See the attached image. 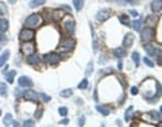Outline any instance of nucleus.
Segmentation results:
<instances>
[{
  "instance_id": "obj_1",
  "label": "nucleus",
  "mask_w": 162,
  "mask_h": 127,
  "mask_svg": "<svg viewBox=\"0 0 162 127\" xmlns=\"http://www.w3.org/2000/svg\"><path fill=\"white\" fill-rule=\"evenodd\" d=\"M42 22H43V19L39 14H31V15L26 19V27L34 30V28H38L39 26L42 24Z\"/></svg>"
},
{
  "instance_id": "obj_2",
  "label": "nucleus",
  "mask_w": 162,
  "mask_h": 127,
  "mask_svg": "<svg viewBox=\"0 0 162 127\" xmlns=\"http://www.w3.org/2000/svg\"><path fill=\"white\" fill-rule=\"evenodd\" d=\"M154 35H155V31L153 27H146L143 28V30H141V39L142 42H151L153 39H154Z\"/></svg>"
},
{
  "instance_id": "obj_3",
  "label": "nucleus",
  "mask_w": 162,
  "mask_h": 127,
  "mask_svg": "<svg viewBox=\"0 0 162 127\" xmlns=\"http://www.w3.org/2000/svg\"><path fill=\"white\" fill-rule=\"evenodd\" d=\"M34 37H35V34H34V30H33V28H28V27L23 28V30L19 33V39H20L22 42L31 41Z\"/></svg>"
},
{
  "instance_id": "obj_4",
  "label": "nucleus",
  "mask_w": 162,
  "mask_h": 127,
  "mask_svg": "<svg viewBox=\"0 0 162 127\" xmlns=\"http://www.w3.org/2000/svg\"><path fill=\"white\" fill-rule=\"evenodd\" d=\"M34 50H35V45H34L31 41L24 42L22 46H20V51H22V54H24L26 57L30 56V54H33Z\"/></svg>"
},
{
  "instance_id": "obj_5",
  "label": "nucleus",
  "mask_w": 162,
  "mask_h": 127,
  "mask_svg": "<svg viewBox=\"0 0 162 127\" xmlns=\"http://www.w3.org/2000/svg\"><path fill=\"white\" fill-rule=\"evenodd\" d=\"M74 46H76V41H74L73 38H66V39H63V41L60 43V49H61L62 51H69V50H72Z\"/></svg>"
},
{
  "instance_id": "obj_6",
  "label": "nucleus",
  "mask_w": 162,
  "mask_h": 127,
  "mask_svg": "<svg viewBox=\"0 0 162 127\" xmlns=\"http://www.w3.org/2000/svg\"><path fill=\"white\" fill-rule=\"evenodd\" d=\"M62 26H63V30H65L69 35H70V34H73L74 30H76V23H74V21L70 18V16H68V18H66V21L63 22Z\"/></svg>"
},
{
  "instance_id": "obj_7",
  "label": "nucleus",
  "mask_w": 162,
  "mask_h": 127,
  "mask_svg": "<svg viewBox=\"0 0 162 127\" xmlns=\"http://www.w3.org/2000/svg\"><path fill=\"white\" fill-rule=\"evenodd\" d=\"M23 97H24L27 102H33V103H37L39 99V95L35 91H33V89H28V91H24V93H23Z\"/></svg>"
},
{
  "instance_id": "obj_8",
  "label": "nucleus",
  "mask_w": 162,
  "mask_h": 127,
  "mask_svg": "<svg viewBox=\"0 0 162 127\" xmlns=\"http://www.w3.org/2000/svg\"><path fill=\"white\" fill-rule=\"evenodd\" d=\"M60 60H61V57H60V54H57V53H49V54H46V57H45V61L47 65H56V63L60 62Z\"/></svg>"
},
{
  "instance_id": "obj_9",
  "label": "nucleus",
  "mask_w": 162,
  "mask_h": 127,
  "mask_svg": "<svg viewBox=\"0 0 162 127\" xmlns=\"http://www.w3.org/2000/svg\"><path fill=\"white\" fill-rule=\"evenodd\" d=\"M144 50H146V53L151 57H160L162 54L160 49H158L157 46H153V45H146L144 46Z\"/></svg>"
},
{
  "instance_id": "obj_10",
  "label": "nucleus",
  "mask_w": 162,
  "mask_h": 127,
  "mask_svg": "<svg viewBox=\"0 0 162 127\" xmlns=\"http://www.w3.org/2000/svg\"><path fill=\"white\" fill-rule=\"evenodd\" d=\"M109 16H111V10H108V8H104V10H100L99 12H97L96 19L99 22H105L107 19H109Z\"/></svg>"
},
{
  "instance_id": "obj_11",
  "label": "nucleus",
  "mask_w": 162,
  "mask_h": 127,
  "mask_svg": "<svg viewBox=\"0 0 162 127\" xmlns=\"http://www.w3.org/2000/svg\"><path fill=\"white\" fill-rule=\"evenodd\" d=\"M18 84H19V86H22V88H27V86L31 88V86H33V80L27 76H20L18 80Z\"/></svg>"
},
{
  "instance_id": "obj_12",
  "label": "nucleus",
  "mask_w": 162,
  "mask_h": 127,
  "mask_svg": "<svg viewBox=\"0 0 162 127\" xmlns=\"http://www.w3.org/2000/svg\"><path fill=\"white\" fill-rule=\"evenodd\" d=\"M26 61H27L28 65H38V63L40 62V56L39 54H30V56H27V58H26Z\"/></svg>"
},
{
  "instance_id": "obj_13",
  "label": "nucleus",
  "mask_w": 162,
  "mask_h": 127,
  "mask_svg": "<svg viewBox=\"0 0 162 127\" xmlns=\"http://www.w3.org/2000/svg\"><path fill=\"white\" fill-rule=\"evenodd\" d=\"M132 42H134V35H132L131 33L126 34V35H124V39H123V46L124 47H130V46L132 45Z\"/></svg>"
},
{
  "instance_id": "obj_14",
  "label": "nucleus",
  "mask_w": 162,
  "mask_h": 127,
  "mask_svg": "<svg viewBox=\"0 0 162 127\" xmlns=\"http://www.w3.org/2000/svg\"><path fill=\"white\" fill-rule=\"evenodd\" d=\"M162 10V0H154L151 3V11L153 12H160Z\"/></svg>"
},
{
  "instance_id": "obj_15",
  "label": "nucleus",
  "mask_w": 162,
  "mask_h": 127,
  "mask_svg": "<svg viewBox=\"0 0 162 127\" xmlns=\"http://www.w3.org/2000/svg\"><path fill=\"white\" fill-rule=\"evenodd\" d=\"M8 57H10V51L4 50L2 53V56H0V66H4L5 65V62L8 61Z\"/></svg>"
},
{
  "instance_id": "obj_16",
  "label": "nucleus",
  "mask_w": 162,
  "mask_h": 127,
  "mask_svg": "<svg viewBox=\"0 0 162 127\" xmlns=\"http://www.w3.org/2000/svg\"><path fill=\"white\" fill-rule=\"evenodd\" d=\"M112 53H114V56L118 57V58H123L124 54H126V50H124V47H116V49H114Z\"/></svg>"
},
{
  "instance_id": "obj_17",
  "label": "nucleus",
  "mask_w": 162,
  "mask_h": 127,
  "mask_svg": "<svg viewBox=\"0 0 162 127\" xmlns=\"http://www.w3.org/2000/svg\"><path fill=\"white\" fill-rule=\"evenodd\" d=\"M51 18H53V21L60 22L61 19L63 18V12H62L61 10H56V11H53V15H51Z\"/></svg>"
},
{
  "instance_id": "obj_18",
  "label": "nucleus",
  "mask_w": 162,
  "mask_h": 127,
  "mask_svg": "<svg viewBox=\"0 0 162 127\" xmlns=\"http://www.w3.org/2000/svg\"><path fill=\"white\" fill-rule=\"evenodd\" d=\"M96 109L100 112L101 115H103V116H107V115H109V112H111L109 111V108H107L105 106H97Z\"/></svg>"
},
{
  "instance_id": "obj_19",
  "label": "nucleus",
  "mask_w": 162,
  "mask_h": 127,
  "mask_svg": "<svg viewBox=\"0 0 162 127\" xmlns=\"http://www.w3.org/2000/svg\"><path fill=\"white\" fill-rule=\"evenodd\" d=\"M5 74V80H7V83H14V77L16 76V72L15 70H11V72H7V73H4Z\"/></svg>"
},
{
  "instance_id": "obj_20",
  "label": "nucleus",
  "mask_w": 162,
  "mask_h": 127,
  "mask_svg": "<svg viewBox=\"0 0 162 127\" xmlns=\"http://www.w3.org/2000/svg\"><path fill=\"white\" fill-rule=\"evenodd\" d=\"M8 24H10V23H8L7 19H0V31L5 33V31L8 30Z\"/></svg>"
},
{
  "instance_id": "obj_21",
  "label": "nucleus",
  "mask_w": 162,
  "mask_h": 127,
  "mask_svg": "<svg viewBox=\"0 0 162 127\" xmlns=\"http://www.w3.org/2000/svg\"><path fill=\"white\" fill-rule=\"evenodd\" d=\"M46 3V0H31L30 2V8H37V7H39V5H42V4H45Z\"/></svg>"
},
{
  "instance_id": "obj_22",
  "label": "nucleus",
  "mask_w": 162,
  "mask_h": 127,
  "mask_svg": "<svg viewBox=\"0 0 162 127\" xmlns=\"http://www.w3.org/2000/svg\"><path fill=\"white\" fill-rule=\"evenodd\" d=\"M7 95H8V88L5 85V83H0V96L7 97Z\"/></svg>"
},
{
  "instance_id": "obj_23",
  "label": "nucleus",
  "mask_w": 162,
  "mask_h": 127,
  "mask_svg": "<svg viewBox=\"0 0 162 127\" xmlns=\"http://www.w3.org/2000/svg\"><path fill=\"white\" fill-rule=\"evenodd\" d=\"M73 4H74V8H76V11H80L83 10L84 7V0H73Z\"/></svg>"
},
{
  "instance_id": "obj_24",
  "label": "nucleus",
  "mask_w": 162,
  "mask_h": 127,
  "mask_svg": "<svg viewBox=\"0 0 162 127\" xmlns=\"http://www.w3.org/2000/svg\"><path fill=\"white\" fill-rule=\"evenodd\" d=\"M131 27L134 28L135 31H141L142 30V21H134L131 23Z\"/></svg>"
},
{
  "instance_id": "obj_25",
  "label": "nucleus",
  "mask_w": 162,
  "mask_h": 127,
  "mask_svg": "<svg viewBox=\"0 0 162 127\" xmlns=\"http://www.w3.org/2000/svg\"><path fill=\"white\" fill-rule=\"evenodd\" d=\"M72 95H73V91H72V89H63V91L60 92L61 97H70Z\"/></svg>"
},
{
  "instance_id": "obj_26",
  "label": "nucleus",
  "mask_w": 162,
  "mask_h": 127,
  "mask_svg": "<svg viewBox=\"0 0 162 127\" xmlns=\"http://www.w3.org/2000/svg\"><path fill=\"white\" fill-rule=\"evenodd\" d=\"M11 122H12V116H11V114H7L3 123H4V126H11Z\"/></svg>"
},
{
  "instance_id": "obj_27",
  "label": "nucleus",
  "mask_w": 162,
  "mask_h": 127,
  "mask_svg": "<svg viewBox=\"0 0 162 127\" xmlns=\"http://www.w3.org/2000/svg\"><path fill=\"white\" fill-rule=\"evenodd\" d=\"M132 61H134L135 66H139V54H138V51L132 53Z\"/></svg>"
},
{
  "instance_id": "obj_28",
  "label": "nucleus",
  "mask_w": 162,
  "mask_h": 127,
  "mask_svg": "<svg viewBox=\"0 0 162 127\" xmlns=\"http://www.w3.org/2000/svg\"><path fill=\"white\" fill-rule=\"evenodd\" d=\"M92 70H93V62H89L88 63V66H86V70H85V74H86V76H89V74H91L92 73Z\"/></svg>"
},
{
  "instance_id": "obj_29",
  "label": "nucleus",
  "mask_w": 162,
  "mask_h": 127,
  "mask_svg": "<svg viewBox=\"0 0 162 127\" xmlns=\"http://www.w3.org/2000/svg\"><path fill=\"white\" fill-rule=\"evenodd\" d=\"M150 115H151L154 119H157V120H161V116H162L161 112H157V111H151L150 112Z\"/></svg>"
},
{
  "instance_id": "obj_30",
  "label": "nucleus",
  "mask_w": 162,
  "mask_h": 127,
  "mask_svg": "<svg viewBox=\"0 0 162 127\" xmlns=\"http://www.w3.org/2000/svg\"><path fill=\"white\" fill-rule=\"evenodd\" d=\"M58 112L61 116H66V115H68V108H66V107H60Z\"/></svg>"
},
{
  "instance_id": "obj_31",
  "label": "nucleus",
  "mask_w": 162,
  "mask_h": 127,
  "mask_svg": "<svg viewBox=\"0 0 162 127\" xmlns=\"http://www.w3.org/2000/svg\"><path fill=\"white\" fill-rule=\"evenodd\" d=\"M143 62L146 63V65L149 66V68H154V62H153L150 58H146V57H144V58H143Z\"/></svg>"
},
{
  "instance_id": "obj_32",
  "label": "nucleus",
  "mask_w": 162,
  "mask_h": 127,
  "mask_svg": "<svg viewBox=\"0 0 162 127\" xmlns=\"http://www.w3.org/2000/svg\"><path fill=\"white\" fill-rule=\"evenodd\" d=\"M119 21H120L122 23H123V24H127V26L130 24V21H128V18H127V16L120 15V16H119Z\"/></svg>"
},
{
  "instance_id": "obj_33",
  "label": "nucleus",
  "mask_w": 162,
  "mask_h": 127,
  "mask_svg": "<svg viewBox=\"0 0 162 127\" xmlns=\"http://www.w3.org/2000/svg\"><path fill=\"white\" fill-rule=\"evenodd\" d=\"M86 86H88V80H86V79H84L83 81H81L80 84H79V88H80V89H85Z\"/></svg>"
},
{
  "instance_id": "obj_34",
  "label": "nucleus",
  "mask_w": 162,
  "mask_h": 127,
  "mask_svg": "<svg viewBox=\"0 0 162 127\" xmlns=\"http://www.w3.org/2000/svg\"><path fill=\"white\" fill-rule=\"evenodd\" d=\"M39 97L43 100V102H46V103L50 102V99H51V97H50V96H47L46 93H39Z\"/></svg>"
},
{
  "instance_id": "obj_35",
  "label": "nucleus",
  "mask_w": 162,
  "mask_h": 127,
  "mask_svg": "<svg viewBox=\"0 0 162 127\" xmlns=\"http://www.w3.org/2000/svg\"><path fill=\"white\" fill-rule=\"evenodd\" d=\"M5 12H7V8H5V5L3 4V3H0V16L5 15Z\"/></svg>"
},
{
  "instance_id": "obj_36",
  "label": "nucleus",
  "mask_w": 162,
  "mask_h": 127,
  "mask_svg": "<svg viewBox=\"0 0 162 127\" xmlns=\"http://www.w3.org/2000/svg\"><path fill=\"white\" fill-rule=\"evenodd\" d=\"M131 109H132V108H131V107H130V108L126 111V115H124V119H126L127 122H128V120H130V115H131Z\"/></svg>"
},
{
  "instance_id": "obj_37",
  "label": "nucleus",
  "mask_w": 162,
  "mask_h": 127,
  "mask_svg": "<svg viewBox=\"0 0 162 127\" xmlns=\"http://www.w3.org/2000/svg\"><path fill=\"white\" fill-rule=\"evenodd\" d=\"M23 126H26V127H33V126H35V123H34L33 122V120H26V122L24 123H23Z\"/></svg>"
},
{
  "instance_id": "obj_38",
  "label": "nucleus",
  "mask_w": 162,
  "mask_h": 127,
  "mask_svg": "<svg viewBox=\"0 0 162 127\" xmlns=\"http://www.w3.org/2000/svg\"><path fill=\"white\" fill-rule=\"evenodd\" d=\"M40 116H42V109H38V111L35 112V118L37 119H40Z\"/></svg>"
},
{
  "instance_id": "obj_39",
  "label": "nucleus",
  "mask_w": 162,
  "mask_h": 127,
  "mask_svg": "<svg viewBox=\"0 0 162 127\" xmlns=\"http://www.w3.org/2000/svg\"><path fill=\"white\" fill-rule=\"evenodd\" d=\"M138 92H139V91H138L137 86H132V88H131V95H138Z\"/></svg>"
},
{
  "instance_id": "obj_40",
  "label": "nucleus",
  "mask_w": 162,
  "mask_h": 127,
  "mask_svg": "<svg viewBox=\"0 0 162 127\" xmlns=\"http://www.w3.org/2000/svg\"><path fill=\"white\" fill-rule=\"evenodd\" d=\"M5 41H7V38H5L4 33H2L0 34V42H5Z\"/></svg>"
},
{
  "instance_id": "obj_41",
  "label": "nucleus",
  "mask_w": 162,
  "mask_h": 127,
  "mask_svg": "<svg viewBox=\"0 0 162 127\" xmlns=\"http://www.w3.org/2000/svg\"><path fill=\"white\" fill-rule=\"evenodd\" d=\"M68 123H69V120L65 118V119H62V120L60 122V125H63V126H65V125H68Z\"/></svg>"
},
{
  "instance_id": "obj_42",
  "label": "nucleus",
  "mask_w": 162,
  "mask_h": 127,
  "mask_svg": "<svg viewBox=\"0 0 162 127\" xmlns=\"http://www.w3.org/2000/svg\"><path fill=\"white\" fill-rule=\"evenodd\" d=\"M105 61H107L105 56H101V57H100V60H99V62H100V63H103V62H105Z\"/></svg>"
},
{
  "instance_id": "obj_43",
  "label": "nucleus",
  "mask_w": 162,
  "mask_h": 127,
  "mask_svg": "<svg viewBox=\"0 0 162 127\" xmlns=\"http://www.w3.org/2000/svg\"><path fill=\"white\" fill-rule=\"evenodd\" d=\"M130 14H131L132 16H138V15H139V14H138L137 11H134V10H130Z\"/></svg>"
},
{
  "instance_id": "obj_44",
  "label": "nucleus",
  "mask_w": 162,
  "mask_h": 127,
  "mask_svg": "<svg viewBox=\"0 0 162 127\" xmlns=\"http://www.w3.org/2000/svg\"><path fill=\"white\" fill-rule=\"evenodd\" d=\"M61 8H62V10H66V11H68V12H70V7H68V5H62V7H61Z\"/></svg>"
},
{
  "instance_id": "obj_45",
  "label": "nucleus",
  "mask_w": 162,
  "mask_h": 127,
  "mask_svg": "<svg viewBox=\"0 0 162 127\" xmlns=\"http://www.w3.org/2000/svg\"><path fill=\"white\" fill-rule=\"evenodd\" d=\"M84 122H85V119H84V118H80V120H79V126H84Z\"/></svg>"
},
{
  "instance_id": "obj_46",
  "label": "nucleus",
  "mask_w": 162,
  "mask_h": 127,
  "mask_svg": "<svg viewBox=\"0 0 162 127\" xmlns=\"http://www.w3.org/2000/svg\"><path fill=\"white\" fill-rule=\"evenodd\" d=\"M11 126H20V125H19V122H16V120H12V122H11Z\"/></svg>"
},
{
  "instance_id": "obj_47",
  "label": "nucleus",
  "mask_w": 162,
  "mask_h": 127,
  "mask_svg": "<svg viewBox=\"0 0 162 127\" xmlns=\"http://www.w3.org/2000/svg\"><path fill=\"white\" fill-rule=\"evenodd\" d=\"M7 72H8V66H7V65H5V68H4V69H3V73H7Z\"/></svg>"
},
{
  "instance_id": "obj_48",
  "label": "nucleus",
  "mask_w": 162,
  "mask_h": 127,
  "mask_svg": "<svg viewBox=\"0 0 162 127\" xmlns=\"http://www.w3.org/2000/svg\"><path fill=\"white\" fill-rule=\"evenodd\" d=\"M8 2H10V3H11V4H15V3H16V2H18V0H8Z\"/></svg>"
},
{
  "instance_id": "obj_49",
  "label": "nucleus",
  "mask_w": 162,
  "mask_h": 127,
  "mask_svg": "<svg viewBox=\"0 0 162 127\" xmlns=\"http://www.w3.org/2000/svg\"><path fill=\"white\" fill-rule=\"evenodd\" d=\"M160 112H161V114H162V106H161V108H160Z\"/></svg>"
},
{
  "instance_id": "obj_50",
  "label": "nucleus",
  "mask_w": 162,
  "mask_h": 127,
  "mask_svg": "<svg viewBox=\"0 0 162 127\" xmlns=\"http://www.w3.org/2000/svg\"><path fill=\"white\" fill-rule=\"evenodd\" d=\"M126 2H128V3H130V2H132V0H126Z\"/></svg>"
},
{
  "instance_id": "obj_51",
  "label": "nucleus",
  "mask_w": 162,
  "mask_h": 127,
  "mask_svg": "<svg viewBox=\"0 0 162 127\" xmlns=\"http://www.w3.org/2000/svg\"><path fill=\"white\" fill-rule=\"evenodd\" d=\"M0 116H2V109H0Z\"/></svg>"
},
{
  "instance_id": "obj_52",
  "label": "nucleus",
  "mask_w": 162,
  "mask_h": 127,
  "mask_svg": "<svg viewBox=\"0 0 162 127\" xmlns=\"http://www.w3.org/2000/svg\"><path fill=\"white\" fill-rule=\"evenodd\" d=\"M158 126H162V122H161V123H160V125H158Z\"/></svg>"
}]
</instances>
